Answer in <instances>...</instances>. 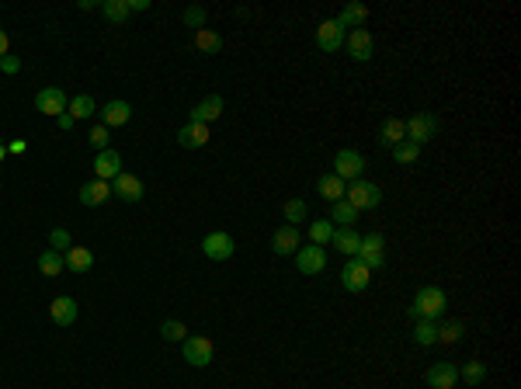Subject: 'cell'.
<instances>
[{"mask_svg":"<svg viewBox=\"0 0 521 389\" xmlns=\"http://www.w3.org/2000/svg\"><path fill=\"white\" fill-rule=\"evenodd\" d=\"M195 49L206 52V56H216V52H223V35H219V31H212V28H202V31H195Z\"/></svg>","mask_w":521,"mask_h":389,"instance_id":"4316f807","label":"cell"},{"mask_svg":"<svg viewBox=\"0 0 521 389\" xmlns=\"http://www.w3.org/2000/svg\"><path fill=\"white\" fill-rule=\"evenodd\" d=\"M365 167L368 163H365V156L358 150H338V156H334V174L340 181H362Z\"/></svg>","mask_w":521,"mask_h":389,"instance_id":"5b68a950","label":"cell"},{"mask_svg":"<svg viewBox=\"0 0 521 389\" xmlns=\"http://www.w3.org/2000/svg\"><path fill=\"white\" fill-rule=\"evenodd\" d=\"M344 39H348V31H344L338 21H320V28H316V46L323 52L344 49Z\"/></svg>","mask_w":521,"mask_h":389,"instance_id":"9a60e30c","label":"cell"},{"mask_svg":"<svg viewBox=\"0 0 521 389\" xmlns=\"http://www.w3.org/2000/svg\"><path fill=\"white\" fill-rule=\"evenodd\" d=\"M94 111H98V104H94L91 94H77V98H70V108H66V115H74V122H80V118H91Z\"/></svg>","mask_w":521,"mask_h":389,"instance_id":"f1b7e54d","label":"cell"},{"mask_svg":"<svg viewBox=\"0 0 521 389\" xmlns=\"http://www.w3.org/2000/svg\"><path fill=\"white\" fill-rule=\"evenodd\" d=\"M98 11H101L104 18H108V21H115V25H122V21H129V0H101V7H98Z\"/></svg>","mask_w":521,"mask_h":389,"instance_id":"83f0119b","label":"cell"},{"mask_svg":"<svg viewBox=\"0 0 521 389\" xmlns=\"http://www.w3.org/2000/svg\"><path fill=\"white\" fill-rule=\"evenodd\" d=\"M56 126H59V129H63V132H70V129H74V126H77V122H74V115H66V111H63V115L56 118Z\"/></svg>","mask_w":521,"mask_h":389,"instance_id":"7bdbcfd3","label":"cell"},{"mask_svg":"<svg viewBox=\"0 0 521 389\" xmlns=\"http://www.w3.org/2000/svg\"><path fill=\"white\" fill-rule=\"evenodd\" d=\"M344 46L351 52V59H358V63L372 59V35H368V28H355V31L344 39Z\"/></svg>","mask_w":521,"mask_h":389,"instance_id":"ac0fdd59","label":"cell"},{"mask_svg":"<svg viewBox=\"0 0 521 389\" xmlns=\"http://www.w3.org/2000/svg\"><path fill=\"white\" fill-rule=\"evenodd\" d=\"M330 243L338 247L340 254H348V258H355V254H358V243H362V236L355 233L351 226H338V230H334V236H330Z\"/></svg>","mask_w":521,"mask_h":389,"instance_id":"d4e9b609","label":"cell"},{"mask_svg":"<svg viewBox=\"0 0 521 389\" xmlns=\"http://www.w3.org/2000/svg\"><path fill=\"white\" fill-rule=\"evenodd\" d=\"M414 344L417 348H431V344H438V323H431V320H417Z\"/></svg>","mask_w":521,"mask_h":389,"instance_id":"4dcf8cb0","label":"cell"},{"mask_svg":"<svg viewBox=\"0 0 521 389\" xmlns=\"http://www.w3.org/2000/svg\"><path fill=\"white\" fill-rule=\"evenodd\" d=\"M0 70H4V74H11V77H14V74H18V70H21V59H18V56H11V52H7V56H0Z\"/></svg>","mask_w":521,"mask_h":389,"instance_id":"b9f144b4","label":"cell"},{"mask_svg":"<svg viewBox=\"0 0 521 389\" xmlns=\"http://www.w3.org/2000/svg\"><path fill=\"white\" fill-rule=\"evenodd\" d=\"M462 334H466L462 320H445V323H438V344H459Z\"/></svg>","mask_w":521,"mask_h":389,"instance_id":"1f68e13d","label":"cell"},{"mask_svg":"<svg viewBox=\"0 0 521 389\" xmlns=\"http://www.w3.org/2000/svg\"><path fill=\"white\" fill-rule=\"evenodd\" d=\"M132 118V104L129 101H108L101 108V126L104 129H118Z\"/></svg>","mask_w":521,"mask_h":389,"instance_id":"e0dca14e","label":"cell"},{"mask_svg":"<svg viewBox=\"0 0 521 389\" xmlns=\"http://www.w3.org/2000/svg\"><path fill=\"white\" fill-rule=\"evenodd\" d=\"M330 236H334V223H330V219H316V223H310V240L316 247H327Z\"/></svg>","mask_w":521,"mask_h":389,"instance_id":"d6a6232c","label":"cell"},{"mask_svg":"<svg viewBox=\"0 0 521 389\" xmlns=\"http://www.w3.org/2000/svg\"><path fill=\"white\" fill-rule=\"evenodd\" d=\"M316 191H320V198H323V202H330V206H334V202H340V198H344L348 184H344L338 174L330 171V174H323V178L316 181Z\"/></svg>","mask_w":521,"mask_h":389,"instance_id":"7402d4cb","label":"cell"},{"mask_svg":"<svg viewBox=\"0 0 521 389\" xmlns=\"http://www.w3.org/2000/svg\"><path fill=\"white\" fill-rule=\"evenodd\" d=\"M285 223H288V226L306 223V202H303V198H288V202H285Z\"/></svg>","mask_w":521,"mask_h":389,"instance_id":"74e56055","label":"cell"},{"mask_svg":"<svg viewBox=\"0 0 521 389\" xmlns=\"http://www.w3.org/2000/svg\"><path fill=\"white\" fill-rule=\"evenodd\" d=\"M292 258H295V268H299L303 275H320V271L327 268V251H323V247H316V243H310V247H299Z\"/></svg>","mask_w":521,"mask_h":389,"instance_id":"30bf717a","label":"cell"},{"mask_svg":"<svg viewBox=\"0 0 521 389\" xmlns=\"http://www.w3.org/2000/svg\"><path fill=\"white\" fill-rule=\"evenodd\" d=\"M160 338H163V340H178V344H181V340L188 338V327H184L181 320H163V323H160Z\"/></svg>","mask_w":521,"mask_h":389,"instance_id":"8d00e7d4","label":"cell"},{"mask_svg":"<svg viewBox=\"0 0 521 389\" xmlns=\"http://www.w3.org/2000/svg\"><path fill=\"white\" fill-rule=\"evenodd\" d=\"M459 379H466L469 386H480L483 379H487V365L483 362H466L459 368Z\"/></svg>","mask_w":521,"mask_h":389,"instance_id":"e575fe53","label":"cell"},{"mask_svg":"<svg viewBox=\"0 0 521 389\" xmlns=\"http://www.w3.org/2000/svg\"><path fill=\"white\" fill-rule=\"evenodd\" d=\"M111 198V184L108 181H87L84 188H80V206H87V208H98L101 202H108Z\"/></svg>","mask_w":521,"mask_h":389,"instance_id":"ffe728a7","label":"cell"},{"mask_svg":"<svg viewBox=\"0 0 521 389\" xmlns=\"http://www.w3.org/2000/svg\"><path fill=\"white\" fill-rule=\"evenodd\" d=\"M303 247V233H299V226H278L275 236H271V251L278 254V258H288V254H295Z\"/></svg>","mask_w":521,"mask_h":389,"instance_id":"7c38bea8","label":"cell"},{"mask_svg":"<svg viewBox=\"0 0 521 389\" xmlns=\"http://www.w3.org/2000/svg\"><path fill=\"white\" fill-rule=\"evenodd\" d=\"M4 156H7V146H4V143H0V160H4Z\"/></svg>","mask_w":521,"mask_h":389,"instance_id":"7dc6e473","label":"cell"},{"mask_svg":"<svg viewBox=\"0 0 521 389\" xmlns=\"http://www.w3.org/2000/svg\"><path fill=\"white\" fill-rule=\"evenodd\" d=\"M181 351H184V362L195 365V368L212 365V340L202 338V334H188V338L181 340Z\"/></svg>","mask_w":521,"mask_h":389,"instance_id":"8992f818","label":"cell"},{"mask_svg":"<svg viewBox=\"0 0 521 389\" xmlns=\"http://www.w3.org/2000/svg\"><path fill=\"white\" fill-rule=\"evenodd\" d=\"M208 139H212L208 126H198V122H188V126L178 132V143H181L184 150H202Z\"/></svg>","mask_w":521,"mask_h":389,"instance_id":"44dd1931","label":"cell"},{"mask_svg":"<svg viewBox=\"0 0 521 389\" xmlns=\"http://www.w3.org/2000/svg\"><path fill=\"white\" fill-rule=\"evenodd\" d=\"M66 108H70V98H66L63 87H42V91L35 94V111H42V115L59 118Z\"/></svg>","mask_w":521,"mask_h":389,"instance_id":"52a82bcc","label":"cell"},{"mask_svg":"<svg viewBox=\"0 0 521 389\" xmlns=\"http://www.w3.org/2000/svg\"><path fill=\"white\" fill-rule=\"evenodd\" d=\"M94 174H98V181H115L118 174H122V156H118V150H101V153L94 156Z\"/></svg>","mask_w":521,"mask_h":389,"instance_id":"5bb4252c","label":"cell"},{"mask_svg":"<svg viewBox=\"0 0 521 389\" xmlns=\"http://www.w3.org/2000/svg\"><path fill=\"white\" fill-rule=\"evenodd\" d=\"M365 18H368V7L358 4V0H351V4H344V7H340V14L334 18V21H338L340 28H351V31H355V28L365 25Z\"/></svg>","mask_w":521,"mask_h":389,"instance_id":"603a6c76","label":"cell"},{"mask_svg":"<svg viewBox=\"0 0 521 389\" xmlns=\"http://www.w3.org/2000/svg\"><path fill=\"white\" fill-rule=\"evenodd\" d=\"M344 202L355 208V212H368L383 202V188L372 181H351V188L344 191Z\"/></svg>","mask_w":521,"mask_h":389,"instance_id":"7a4b0ae2","label":"cell"},{"mask_svg":"<svg viewBox=\"0 0 521 389\" xmlns=\"http://www.w3.org/2000/svg\"><path fill=\"white\" fill-rule=\"evenodd\" d=\"M111 195H115V198H122V202H139V198L146 195V188H143V181H139L136 174L122 171V174L111 181Z\"/></svg>","mask_w":521,"mask_h":389,"instance_id":"4fadbf2b","label":"cell"},{"mask_svg":"<svg viewBox=\"0 0 521 389\" xmlns=\"http://www.w3.org/2000/svg\"><path fill=\"white\" fill-rule=\"evenodd\" d=\"M403 126H407V139H410V143H417V146L431 143V139L438 136V129H442L438 115H431V111H417L414 118H407Z\"/></svg>","mask_w":521,"mask_h":389,"instance_id":"3957f363","label":"cell"},{"mask_svg":"<svg viewBox=\"0 0 521 389\" xmlns=\"http://www.w3.org/2000/svg\"><path fill=\"white\" fill-rule=\"evenodd\" d=\"M7 49H11V39H7V31L0 28V56H7Z\"/></svg>","mask_w":521,"mask_h":389,"instance_id":"f6af8a7d","label":"cell"},{"mask_svg":"<svg viewBox=\"0 0 521 389\" xmlns=\"http://www.w3.org/2000/svg\"><path fill=\"white\" fill-rule=\"evenodd\" d=\"M108 136H111V129H104V126H94L87 139H91V146H94V150L101 153V150H108Z\"/></svg>","mask_w":521,"mask_h":389,"instance_id":"60d3db41","label":"cell"},{"mask_svg":"<svg viewBox=\"0 0 521 389\" xmlns=\"http://www.w3.org/2000/svg\"><path fill=\"white\" fill-rule=\"evenodd\" d=\"M407 139V126H403V118H386L383 126H379V143L393 150L396 143H403Z\"/></svg>","mask_w":521,"mask_h":389,"instance_id":"cb8c5ba5","label":"cell"},{"mask_svg":"<svg viewBox=\"0 0 521 389\" xmlns=\"http://www.w3.org/2000/svg\"><path fill=\"white\" fill-rule=\"evenodd\" d=\"M70 247H74V240H70V233H66L63 226H56V230L49 233V251H59V254H66Z\"/></svg>","mask_w":521,"mask_h":389,"instance_id":"ab89813d","label":"cell"},{"mask_svg":"<svg viewBox=\"0 0 521 389\" xmlns=\"http://www.w3.org/2000/svg\"><path fill=\"white\" fill-rule=\"evenodd\" d=\"M202 254L208 261H230L236 254V243L230 233H223V230H216V233H208L202 240Z\"/></svg>","mask_w":521,"mask_h":389,"instance_id":"ba28073f","label":"cell"},{"mask_svg":"<svg viewBox=\"0 0 521 389\" xmlns=\"http://www.w3.org/2000/svg\"><path fill=\"white\" fill-rule=\"evenodd\" d=\"M219 115H223V94H208L206 101H198L191 108V122H198V126H208Z\"/></svg>","mask_w":521,"mask_h":389,"instance_id":"d6986e66","label":"cell"},{"mask_svg":"<svg viewBox=\"0 0 521 389\" xmlns=\"http://www.w3.org/2000/svg\"><path fill=\"white\" fill-rule=\"evenodd\" d=\"M25 150H28V143H25V139H14V143L7 146V153H25Z\"/></svg>","mask_w":521,"mask_h":389,"instance_id":"ee69618b","label":"cell"},{"mask_svg":"<svg viewBox=\"0 0 521 389\" xmlns=\"http://www.w3.org/2000/svg\"><path fill=\"white\" fill-rule=\"evenodd\" d=\"M63 268H66V261H63L59 251H42V254H39V271H42L46 278H56Z\"/></svg>","mask_w":521,"mask_h":389,"instance_id":"f546056e","label":"cell"},{"mask_svg":"<svg viewBox=\"0 0 521 389\" xmlns=\"http://www.w3.org/2000/svg\"><path fill=\"white\" fill-rule=\"evenodd\" d=\"M129 11H150V0H129Z\"/></svg>","mask_w":521,"mask_h":389,"instance_id":"bcb514c9","label":"cell"},{"mask_svg":"<svg viewBox=\"0 0 521 389\" xmlns=\"http://www.w3.org/2000/svg\"><path fill=\"white\" fill-rule=\"evenodd\" d=\"M49 316L56 327H70V323H77V299H70V295H56L49 306Z\"/></svg>","mask_w":521,"mask_h":389,"instance_id":"2e32d148","label":"cell"},{"mask_svg":"<svg viewBox=\"0 0 521 389\" xmlns=\"http://www.w3.org/2000/svg\"><path fill=\"white\" fill-rule=\"evenodd\" d=\"M63 261H66V268H70V271H77V275H84V271H91V268H94V254H91L87 247H70V251L63 254Z\"/></svg>","mask_w":521,"mask_h":389,"instance_id":"484cf974","label":"cell"},{"mask_svg":"<svg viewBox=\"0 0 521 389\" xmlns=\"http://www.w3.org/2000/svg\"><path fill=\"white\" fill-rule=\"evenodd\" d=\"M445 306H448V295H445V288L438 286H420L414 295V306H410V320H442L445 316Z\"/></svg>","mask_w":521,"mask_h":389,"instance_id":"6da1fadb","label":"cell"},{"mask_svg":"<svg viewBox=\"0 0 521 389\" xmlns=\"http://www.w3.org/2000/svg\"><path fill=\"white\" fill-rule=\"evenodd\" d=\"M184 25L195 28V31H202V28H206V7H198V4L184 7Z\"/></svg>","mask_w":521,"mask_h":389,"instance_id":"f35d334b","label":"cell"},{"mask_svg":"<svg viewBox=\"0 0 521 389\" xmlns=\"http://www.w3.org/2000/svg\"><path fill=\"white\" fill-rule=\"evenodd\" d=\"M417 156H420V146L410 143V139H403V143L393 146V160H396V163H417Z\"/></svg>","mask_w":521,"mask_h":389,"instance_id":"836d02e7","label":"cell"},{"mask_svg":"<svg viewBox=\"0 0 521 389\" xmlns=\"http://www.w3.org/2000/svg\"><path fill=\"white\" fill-rule=\"evenodd\" d=\"M355 219H358V212H355V208L348 206L344 198H340V202H334V208H330V223H340V226H351Z\"/></svg>","mask_w":521,"mask_h":389,"instance_id":"d590c367","label":"cell"},{"mask_svg":"<svg viewBox=\"0 0 521 389\" xmlns=\"http://www.w3.org/2000/svg\"><path fill=\"white\" fill-rule=\"evenodd\" d=\"M368 282H372V271H368L358 258H351L344 268H340V286L348 288V292H365Z\"/></svg>","mask_w":521,"mask_h":389,"instance_id":"9c48e42d","label":"cell"},{"mask_svg":"<svg viewBox=\"0 0 521 389\" xmlns=\"http://www.w3.org/2000/svg\"><path fill=\"white\" fill-rule=\"evenodd\" d=\"M424 383H428V389H455V383H459V368L452 362H435L428 372H424Z\"/></svg>","mask_w":521,"mask_h":389,"instance_id":"8fae6325","label":"cell"},{"mask_svg":"<svg viewBox=\"0 0 521 389\" xmlns=\"http://www.w3.org/2000/svg\"><path fill=\"white\" fill-rule=\"evenodd\" d=\"M355 258L362 261L368 271H379V268H386V240L383 233H365L362 243H358V254Z\"/></svg>","mask_w":521,"mask_h":389,"instance_id":"277c9868","label":"cell"}]
</instances>
